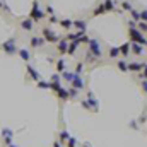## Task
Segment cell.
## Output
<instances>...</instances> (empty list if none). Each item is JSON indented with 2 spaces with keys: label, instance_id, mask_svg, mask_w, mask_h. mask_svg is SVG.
Returning <instances> with one entry per match:
<instances>
[{
  "label": "cell",
  "instance_id": "d6a6232c",
  "mask_svg": "<svg viewBox=\"0 0 147 147\" xmlns=\"http://www.w3.org/2000/svg\"><path fill=\"white\" fill-rule=\"evenodd\" d=\"M46 12H48L50 16H53V12H55V10H53V7H51V5H48V7H46Z\"/></svg>",
  "mask_w": 147,
  "mask_h": 147
},
{
  "label": "cell",
  "instance_id": "52a82bcc",
  "mask_svg": "<svg viewBox=\"0 0 147 147\" xmlns=\"http://www.w3.org/2000/svg\"><path fill=\"white\" fill-rule=\"evenodd\" d=\"M74 28H75L77 31H84V33H86V29H87V22H86L84 19H74Z\"/></svg>",
  "mask_w": 147,
  "mask_h": 147
},
{
  "label": "cell",
  "instance_id": "d4e9b609",
  "mask_svg": "<svg viewBox=\"0 0 147 147\" xmlns=\"http://www.w3.org/2000/svg\"><path fill=\"white\" fill-rule=\"evenodd\" d=\"M118 55H120V48H116V46L110 48V57H111V58H116Z\"/></svg>",
  "mask_w": 147,
  "mask_h": 147
},
{
  "label": "cell",
  "instance_id": "8d00e7d4",
  "mask_svg": "<svg viewBox=\"0 0 147 147\" xmlns=\"http://www.w3.org/2000/svg\"><path fill=\"white\" fill-rule=\"evenodd\" d=\"M142 87H144V91L147 92V80H142Z\"/></svg>",
  "mask_w": 147,
  "mask_h": 147
},
{
  "label": "cell",
  "instance_id": "484cf974",
  "mask_svg": "<svg viewBox=\"0 0 147 147\" xmlns=\"http://www.w3.org/2000/svg\"><path fill=\"white\" fill-rule=\"evenodd\" d=\"M57 70H58V72H63V70H65V60L60 58V60L57 62Z\"/></svg>",
  "mask_w": 147,
  "mask_h": 147
},
{
  "label": "cell",
  "instance_id": "6da1fadb",
  "mask_svg": "<svg viewBox=\"0 0 147 147\" xmlns=\"http://www.w3.org/2000/svg\"><path fill=\"white\" fill-rule=\"evenodd\" d=\"M128 38H130V43H139V45L147 46V38L137 28H128Z\"/></svg>",
  "mask_w": 147,
  "mask_h": 147
},
{
  "label": "cell",
  "instance_id": "74e56055",
  "mask_svg": "<svg viewBox=\"0 0 147 147\" xmlns=\"http://www.w3.org/2000/svg\"><path fill=\"white\" fill-rule=\"evenodd\" d=\"M2 7H3V2H2V0H0V10H2Z\"/></svg>",
  "mask_w": 147,
  "mask_h": 147
},
{
  "label": "cell",
  "instance_id": "f35d334b",
  "mask_svg": "<svg viewBox=\"0 0 147 147\" xmlns=\"http://www.w3.org/2000/svg\"><path fill=\"white\" fill-rule=\"evenodd\" d=\"M53 147H60V146H58V142H55V146H53Z\"/></svg>",
  "mask_w": 147,
  "mask_h": 147
},
{
  "label": "cell",
  "instance_id": "7402d4cb",
  "mask_svg": "<svg viewBox=\"0 0 147 147\" xmlns=\"http://www.w3.org/2000/svg\"><path fill=\"white\" fill-rule=\"evenodd\" d=\"M120 5H121V10H128V12H130V10L134 9V7H132V3H130L128 0H123V2L120 3Z\"/></svg>",
  "mask_w": 147,
  "mask_h": 147
},
{
  "label": "cell",
  "instance_id": "ac0fdd59",
  "mask_svg": "<svg viewBox=\"0 0 147 147\" xmlns=\"http://www.w3.org/2000/svg\"><path fill=\"white\" fill-rule=\"evenodd\" d=\"M43 43H45V39H43V38H38V36H33V38H31V46H33V48L43 46Z\"/></svg>",
  "mask_w": 147,
  "mask_h": 147
},
{
  "label": "cell",
  "instance_id": "ba28073f",
  "mask_svg": "<svg viewBox=\"0 0 147 147\" xmlns=\"http://www.w3.org/2000/svg\"><path fill=\"white\" fill-rule=\"evenodd\" d=\"M21 29L31 33V31H33V19H22V21H21Z\"/></svg>",
  "mask_w": 147,
  "mask_h": 147
},
{
  "label": "cell",
  "instance_id": "f1b7e54d",
  "mask_svg": "<svg viewBox=\"0 0 147 147\" xmlns=\"http://www.w3.org/2000/svg\"><path fill=\"white\" fill-rule=\"evenodd\" d=\"M140 79H142V80L147 79V63H144V69L140 70Z\"/></svg>",
  "mask_w": 147,
  "mask_h": 147
},
{
  "label": "cell",
  "instance_id": "4316f807",
  "mask_svg": "<svg viewBox=\"0 0 147 147\" xmlns=\"http://www.w3.org/2000/svg\"><path fill=\"white\" fill-rule=\"evenodd\" d=\"M51 82H45V80H38V87L39 89H50Z\"/></svg>",
  "mask_w": 147,
  "mask_h": 147
},
{
  "label": "cell",
  "instance_id": "f546056e",
  "mask_svg": "<svg viewBox=\"0 0 147 147\" xmlns=\"http://www.w3.org/2000/svg\"><path fill=\"white\" fill-rule=\"evenodd\" d=\"M89 39H91V38H89V36H86V34H82V36L79 38V39H77V41H79V43H80V45H82V43H84V45H86V43H89Z\"/></svg>",
  "mask_w": 147,
  "mask_h": 147
},
{
  "label": "cell",
  "instance_id": "4dcf8cb0",
  "mask_svg": "<svg viewBox=\"0 0 147 147\" xmlns=\"http://www.w3.org/2000/svg\"><path fill=\"white\" fill-rule=\"evenodd\" d=\"M140 21L147 22V9H142V10H140Z\"/></svg>",
  "mask_w": 147,
  "mask_h": 147
},
{
  "label": "cell",
  "instance_id": "2e32d148",
  "mask_svg": "<svg viewBox=\"0 0 147 147\" xmlns=\"http://www.w3.org/2000/svg\"><path fill=\"white\" fill-rule=\"evenodd\" d=\"M58 98H62V101H67L69 99V91L65 87H58V91H55Z\"/></svg>",
  "mask_w": 147,
  "mask_h": 147
},
{
  "label": "cell",
  "instance_id": "8992f818",
  "mask_svg": "<svg viewBox=\"0 0 147 147\" xmlns=\"http://www.w3.org/2000/svg\"><path fill=\"white\" fill-rule=\"evenodd\" d=\"M72 87H75L77 91H79V89H84V80H82V77H80V74H75V72H74Z\"/></svg>",
  "mask_w": 147,
  "mask_h": 147
},
{
  "label": "cell",
  "instance_id": "4fadbf2b",
  "mask_svg": "<svg viewBox=\"0 0 147 147\" xmlns=\"http://www.w3.org/2000/svg\"><path fill=\"white\" fill-rule=\"evenodd\" d=\"M144 69V63L142 62H134V63H128V70L132 72H140Z\"/></svg>",
  "mask_w": 147,
  "mask_h": 147
},
{
  "label": "cell",
  "instance_id": "5b68a950",
  "mask_svg": "<svg viewBox=\"0 0 147 147\" xmlns=\"http://www.w3.org/2000/svg\"><path fill=\"white\" fill-rule=\"evenodd\" d=\"M2 50H3L7 55H14V53H17V48H16V39H14V38H10V39L3 41V43H2Z\"/></svg>",
  "mask_w": 147,
  "mask_h": 147
},
{
  "label": "cell",
  "instance_id": "7c38bea8",
  "mask_svg": "<svg viewBox=\"0 0 147 147\" xmlns=\"http://www.w3.org/2000/svg\"><path fill=\"white\" fill-rule=\"evenodd\" d=\"M130 51H134L135 55H142L144 46H142V45H139V43H130Z\"/></svg>",
  "mask_w": 147,
  "mask_h": 147
},
{
  "label": "cell",
  "instance_id": "ffe728a7",
  "mask_svg": "<svg viewBox=\"0 0 147 147\" xmlns=\"http://www.w3.org/2000/svg\"><path fill=\"white\" fill-rule=\"evenodd\" d=\"M103 3H105V9H106V12H111V10H115V7H116V3H115L113 0H105Z\"/></svg>",
  "mask_w": 147,
  "mask_h": 147
},
{
  "label": "cell",
  "instance_id": "cb8c5ba5",
  "mask_svg": "<svg viewBox=\"0 0 147 147\" xmlns=\"http://www.w3.org/2000/svg\"><path fill=\"white\" fill-rule=\"evenodd\" d=\"M137 29H139L140 33H147V22H144V21H139V22H137Z\"/></svg>",
  "mask_w": 147,
  "mask_h": 147
},
{
  "label": "cell",
  "instance_id": "83f0119b",
  "mask_svg": "<svg viewBox=\"0 0 147 147\" xmlns=\"http://www.w3.org/2000/svg\"><path fill=\"white\" fill-rule=\"evenodd\" d=\"M62 75H63V79H65V80H70V82H72V79H74V72L63 70V72H62Z\"/></svg>",
  "mask_w": 147,
  "mask_h": 147
},
{
  "label": "cell",
  "instance_id": "7a4b0ae2",
  "mask_svg": "<svg viewBox=\"0 0 147 147\" xmlns=\"http://www.w3.org/2000/svg\"><path fill=\"white\" fill-rule=\"evenodd\" d=\"M29 19H33V22H39L41 19H45V12L39 9V2L38 0H33V7H31Z\"/></svg>",
  "mask_w": 147,
  "mask_h": 147
},
{
  "label": "cell",
  "instance_id": "1f68e13d",
  "mask_svg": "<svg viewBox=\"0 0 147 147\" xmlns=\"http://www.w3.org/2000/svg\"><path fill=\"white\" fill-rule=\"evenodd\" d=\"M48 21H50V24H57V22H58L60 19H57L55 16H50V17H48Z\"/></svg>",
  "mask_w": 147,
  "mask_h": 147
},
{
  "label": "cell",
  "instance_id": "e0dca14e",
  "mask_svg": "<svg viewBox=\"0 0 147 147\" xmlns=\"http://www.w3.org/2000/svg\"><path fill=\"white\" fill-rule=\"evenodd\" d=\"M28 74H29V77H31V79H33V80H41V77H39V74H38V70L36 69H33V67H31V65H28Z\"/></svg>",
  "mask_w": 147,
  "mask_h": 147
},
{
  "label": "cell",
  "instance_id": "836d02e7",
  "mask_svg": "<svg viewBox=\"0 0 147 147\" xmlns=\"http://www.w3.org/2000/svg\"><path fill=\"white\" fill-rule=\"evenodd\" d=\"M128 28H137V22L130 19V21H128Z\"/></svg>",
  "mask_w": 147,
  "mask_h": 147
},
{
  "label": "cell",
  "instance_id": "d6986e66",
  "mask_svg": "<svg viewBox=\"0 0 147 147\" xmlns=\"http://www.w3.org/2000/svg\"><path fill=\"white\" fill-rule=\"evenodd\" d=\"M120 53H121L123 57H128V53H130V43L121 45V46H120Z\"/></svg>",
  "mask_w": 147,
  "mask_h": 147
},
{
  "label": "cell",
  "instance_id": "d590c367",
  "mask_svg": "<svg viewBox=\"0 0 147 147\" xmlns=\"http://www.w3.org/2000/svg\"><path fill=\"white\" fill-rule=\"evenodd\" d=\"M80 72H82V63H79L77 69H75V74H80Z\"/></svg>",
  "mask_w": 147,
  "mask_h": 147
},
{
  "label": "cell",
  "instance_id": "e575fe53",
  "mask_svg": "<svg viewBox=\"0 0 147 147\" xmlns=\"http://www.w3.org/2000/svg\"><path fill=\"white\" fill-rule=\"evenodd\" d=\"M75 144H77L75 139H70V140H69V147H75Z\"/></svg>",
  "mask_w": 147,
  "mask_h": 147
},
{
  "label": "cell",
  "instance_id": "277c9868",
  "mask_svg": "<svg viewBox=\"0 0 147 147\" xmlns=\"http://www.w3.org/2000/svg\"><path fill=\"white\" fill-rule=\"evenodd\" d=\"M87 45H89V50H87V51H89L94 58H99V57H101V45H99V41H98V39H89Z\"/></svg>",
  "mask_w": 147,
  "mask_h": 147
},
{
  "label": "cell",
  "instance_id": "5bb4252c",
  "mask_svg": "<svg viewBox=\"0 0 147 147\" xmlns=\"http://www.w3.org/2000/svg\"><path fill=\"white\" fill-rule=\"evenodd\" d=\"M103 14H106V9H105V3L101 2V3L92 10V16H94V17H98V16H103Z\"/></svg>",
  "mask_w": 147,
  "mask_h": 147
},
{
  "label": "cell",
  "instance_id": "3957f363",
  "mask_svg": "<svg viewBox=\"0 0 147 147\" xmlns=\"http://www.w3.org/2000/svg\"><path fill=\"white\" fill-rule=\"evenodd\" d=\"M41 34H43V39L48 41V43H58V41H60L58 34H57L51 28H43V29H41Z\"/></svg>",
  "mask_w": 147,
  "mask_h": 147
},
{
  "label": "cell",
  "instance_id": "9c48e42d",
  "mask_svg": "<svg viewBox=\"0 0 147 147\" xmlns=\"http://www.w3.org/2000/svg\"><path fill=\"white\" fill-rule=\"evenodd\" d=\"M67 48H69V41H67V39H60V41L57 43V50H58L60 53H67Z\"/></svg>",
  "mask_w": 147,
  "mask_h": 147
},
{
  "label": "cell",
  "instance_id": "603a6c76",
  "mask_svg": "<svg viewBox=\"0 0 147 147\" xmlns=\"http://www.w3.org/2000/svg\"><path fill=\"white\" fill-rule=\"evenodd\" d=\"M118 69H120L121 72H127V70H128V63H127L125 60H118Z\"/></svg>",
  "mask_w": 147,
  "mask_h": 147
},
{
  "label": "cell",
  "instance_id": "8fae6325",
  "mask_svg": "<svg viewBox=\"0 0 147 147\" xmlns=\"http://www.w3.org/2000/svg\"><path fill=\"white\" fill-rule=\"evenodd\" d=\"M58 24H60V28H63V29H70V28H74V19H60Z\"/></svg>",
  "mask_w": 147,
  "mask_h": 147
},
{
  "label": "cell",
  "instance_id": "9a60e30c",
  "mask_svg": "<svg viewBox=\"0 0 147 147\" xmlns=\"http://www.w3.org/2000/svg\"><path fill=\"white\" fill-rule=\"evenodd\" d=\"M17 53H19V57H21L24 62H29V60H31V55H29V51H28L26 48H19Z\"/></svg>",
  "mask_w": 147,
  "mask_h": 147
},
{
  "label": "cell",
  "instance_id": "30bf717a",
  "mask_svg": "<svg viewBox=\"0 0 147 147\" xmlns=\"http://www.w3.org/2000/svg\"><path fill=\"white\" fill-rule=\"evenodd\" d=\"M79 45H80V43H79L77 39H74V41H69V48H67V53H69V55H74V53L77 51Z\"/></svg>",
  "mask_w": 147,
  "mask_h": 147
},
{
  "label": "cell",
  "instance_id": "44dd1931",
  "mask_svg": "<svg viewBox=\"0 0 147 147\" xmlns=\"http://www.w3.org/2000/svg\"><path fill=\"white\" fill-rule=\"evenodd\" d=\"M130 16H132V21H135V22H139V21H140V10L132 9V10H130Z\"/></svg>",
  "mask_w": 147,
  "mask_h": 147
}]
</instances>
